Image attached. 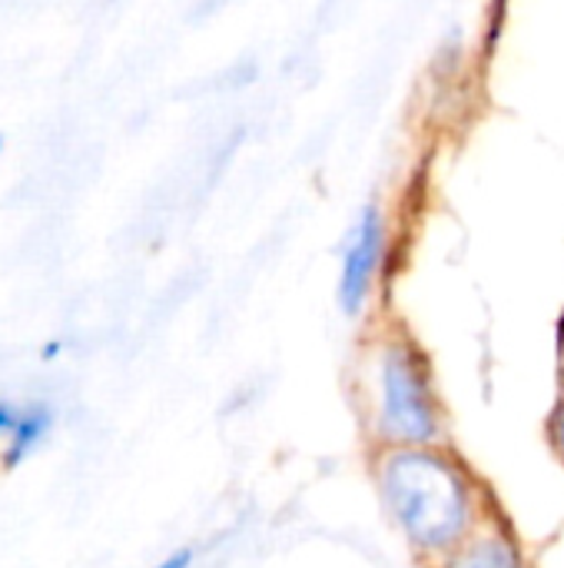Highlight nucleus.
<instances>
[{
  "mask_svg": "<svg viewBox=\"0 0 564 568\" xmlns=\"http://www.w3.org/2000/svg\"><path fill=\"white\" fill-rule=\"evenodd\" d=\"M369 473L382 513L425 568L442 566L499 516L489 486L452 446L372 449Z\"/></svg>",
  "mask_w": 564,
  "mask_h": 568,
  "instance_id": "obj_1",
  "label": "nucleus"
},
{
  "mask_svg": "<svg viewBox=\"0 0 564 568\" xmlns=\"http://www.w3.org/2000/svg\"><path fill=\"white\" fill-rule=\"evenodd\" d=\"M356 389L372 449L449 446V413L432 363L402 326L366 343Z\"/></svg>",
  "mask_w": 564,
  "mask_h": 568,
  "instance_id": "obj_2",
  "label": "nucleus"
},
{
  "mask_svg": "<svg viewBox=\"0 0 564 568\" xmlns=\"http://www.w3.org/2000/svg\"><path fill=\"white\" fill-rule=\"evenodd\" d=\"M389 256V223L382 206L369 203L359 210L356 223L346 233L342 260H339V286L336 300L342 316L359 320L372 306V296L382 280V266Z\"/></svg>",
  "mask_w": 564,
  "mask_h": 568,
  "instance_id": "obj_3",
  "label": "nucleus"
},
{
  "mask_svg": "<svg viewBox=\"0 0 564 568\" xmlns=\"http://www.w3.org/2000/svg\"><path fill=\"white\" fill-rule=\"evenodd\" d=\"M439 568H532L519 536L499 513Z\"/></svg>",
  "mask_w": 564,
  "mask_h": 568,
  "instance_id": "obj_4",
  "label": "nucleus"
},
{
  "mask_svg": "<svg viewBox=\"0 0 564 568\" xmlns=\"http://www.w3.org/2000/svg\"><path fill=\"white\" fill-rule=\"evenodd\" d=\"M50 429H53V409L47 403H27V406H20L17 423H13L10 436L3 439L0 463L7 469H17L23 459H30L43 446V439L50 436Z\"/></svg>",
  "mask_w": 564,
  "mask_h": 568,
  "instance_id": "obj_5",
  "label": "nucleus"
},
{
  "mask_svg": "<svg viewBox=\"0 0 564 568\" xmlns=\"http://www.w3.org/2000/svg\"><path fill=\"white\" fill-rule=\"evenodd\" d=\"M545 436H548L552 453L558 456V463L564 466V389H562V396H558V403H555V406H552V413H548Z\"/></svg>",
  "mask_w": 564,
  "mask_h": 568,
  "instance_id": "obj_6",
  "label": "nucleus"
},
{
  "mask_svg": "<svg viewBox=\"0 0 564 568\" xmlns=\"http://www.w3.org/2000/svg\"><path fill=\"white\" fill-rule=\"evenodd\" d=\"M17 413H20V406H13V403L0 399V439H7V436H10V429H13V423H17Z\"/></svg>",
  "mask_w": 564,
  "mask_h": 568,
  "instance_id": "obj_7",
  "label": "nucleus"
},
{
  "mask_svg": "<svg viewBox=\"0 0 564 568\" xmlns=\"http://www.w3.org/2000/svg\"><path fill=\"white\" fill-rule=\"evenodd\" d=\"M189 566H193V549H180V552L166 556L160 566H153V568H189Z\"/></svg>",
  "mask_w": 564,
  "mask_h": 568,
  "instance_id": "obj_8",
  "label": "nucleus"
},
{
  "mask_svg": "<svg viewBox=\"0 0 564 568\" xmlns=\"http://www.w3.org/2000/svg\"><path fill=\"white\" fill-rule=\"evenodd\" d=\"M60 353H63V343H60V339H50V343H43V346H40V356H43L47 363H50V359H57Z\"/></svg>",
  "mask_w": 564,
  "mask_h": 568,
  "instance_id": "obj_9",
  "label": "nucleus"
},
{
  "mask_svg": "<svg viewBox=\"0 0 564 568\" xmlns=\"http://www.w3.org/2000/svg\"><path fill=\"white\" fill-rule=\"evenodd\" d=\"M0 150H3V136H0Z\"/></svg>",
  "mask_w": 564,
  "mask_h": 568,
  "instance_id": "obj_10",
  "label": "nucleus"
}]
</instances>
